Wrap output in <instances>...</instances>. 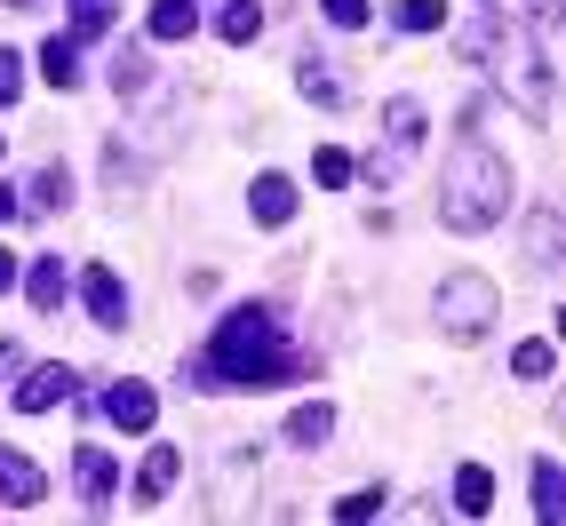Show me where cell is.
Listing matches in <instances>:
<instances>
[{
	"instance_id": "obj_8",
	"label": "cell",
	"mask_w": 566,
	"mask_h": 526,
	"mask_svg": "<svg viewBox=\"0 0 566 526\" xmlns=\"http://www.w3.org/2000/svg\"><path fill=\"white\" fill-rule=\"evenodd\" d=\"M72 391H81V383H72V367H32L17 383V407H24V415H49V407H64Z\"/></svg>"
},
{
	"instance_id": "obj_31",
	"label": "cell",
	"mask_w": 566,
	"mask_h": 526,
	"mask_svg": "<svg viewBox=\"0 0 566 526\" xmlns=\"http://www.w3.org/2000/svg\"><path fill=\"white\" fill-rule=\"evenodd\" d=\"M0 287H17V263H9V248H0Z\"/></svg>"
},
{
	"instance_id": "obj_12",
	"label": "cell",
	"mask_w": 566,
	"mask_h": 526,
	"mask_svg": "<svg viewBox=\"0 0 566 526\" xmlns=\"http://www.w3.org/2000/svg\"><path fill=\"white\" fill-rule=\"evenodd\" d=\"M200 32V0H153V41H192Z\"/></svg>"
},
{
	"instance_id": "obj_26",
	"label": "cell",
	"mask_w": 566,
	"mask_h": 526,
	"mask_svg": "<svg viewBox=\"0 0 566 526\" xmlns=\"http://www.w3.org/2000/svg\"><path fill=\"white\" fill-rule=\"evenodd\" d=\"M375 511H384V495H375V486H359V495L335 503V518H344V526H359V518H375Z\"/></svg>"
},
{
	"instance_id": "obj_3",
	"label": "cell",
	"mask_w": 566,
	"mask_h": 526,
	"mask_svg": "<svg viewBox=\"0 0 566 526\" xmlns=\"http://www.w3.org/2000/svg\"><path fill=\"white\" fill-rule=\"evenodd\" d=\"M463 56L471 64H495V81L511 88V104L526 112V120H551V56L535 49V32H526V24H495V17H486V24H471L463 32Z\"/></svg>"
},
{
	"instance_id": "obj_18",
	"label": "cell",
	"mask_w": 566,
	"mask_h": 526,
	"mask_svg": "<svg viewBox=\"0 0 566 526\" xmlns=\"http://www.w3.org/2000/svg\"><path fill=\"white\" fill-rule=\"evenodd\" d=\"M535 518H543V526H558V518H566V478H558V463H551V455L535 463Z\"/></svg>"
},
{
	"instance_id": "obj_19",
	"label": "cell",
	"mask_w": 566,
	"mask_h": 526,
	"mask_svg": "<svg viewBox=\"0 0 566 526\" xmlns=\"http://www.w3.org/2000/svg\"><path fill=\"white\" fill-rule=\"evenodd\" d=\"M216 32H223V41H232V49H248L255 32H263V9H255V0H223V17H216Z\"/></svg>"
},
{
	"instance_id": "obj_13",
	"label": "cell",
	"mask_w": 566,
	"mask_h": 526,
	"mask_svg": "<svg viewBox=\"0 0 566 526\" xmlns=\"http://www.w3.org/2000/svg\"><path fill=\"white\" fill-rule=\"evenodd\" d=\"M112 486H120V478H112V455H104V446H81V495H88V511H112Z\"/></svg>"
},
{
	"instance_id": "obj_5",
	"label": "cell",
	"mask_w": 566,
	"mask_h": 526,
	"mask_svg": "<svg viewBox=\"0 0 566 526\" xmlns=\"http://www.w3.org/2000/svg\"><path fill=\"white\" fill-rule=\"evenodd\" d=\"M81 304H88V319H96V327H120V319H128V287H120V272H112V263H88Z\"/></svg>"
},
{
	"instance_id": "obj_9",
	"label": "cell",
	"mask_w": 566,
	"mask_h": 526,
	"mask_svg": "<svg viewBox=\"0 0 566 526\" xmlns=\"http://www.w3.org/2000/svg\"><path fill=\"white\" fill-rule=\"evenodd\" d=\"M248 215L263 223V232H280V223L295 215V183H287V176H255V183H248Z\"/></svg>"
},
{
	"instance_id": "obj_1",
	"label": "cell",
	"mask_w": 566,
	"mask_h": 526,
	"mask_svg": "<svg viewBox=\"0 0 566 526\" xmlns=\"http://www.w3.org/2000/svg\"><path fill=\"white\" fill-rule=\"evenodd\" d=\"M295 375H304V359H295V344H287V327H280L272 304L232 312V319L216 327V344L192 359V383L200 391H232V383L272 391V383H295Z\"/></svg>"
},
{
	"instance_id": "obj_11",
	"label": "cell",
	"mask_w": 566,
	"mask_h": 526,
	"mask_svg": "<svg viewBox=\"0 0 566 526\" xmlns=\"http://www.w3.org/2000/svg\"><path fill=\"white\" fill-rule=\"evenodd\" d=\"M176 471H184L176 446H153V455H144V471H136V503H160L168 486H176Z\"/></svg>"
},
{
	"instance_id": "obj_23",
	"label": "cell",
	"mask_w": 566,
	"mask_h": 526,
	"mask_svg": "<svg viewBox=\"0 0 566 526\" xmlns=\"http://www.w3.org/2000/svg\"><path fill=\"white\" fill-rule=\"evenodd\" d=\"M447 24V0H399V32H439Z\"/></svg>"
},
{
	"instance_id": "obj_32",
	"label": "cell",
	"mask_w": 566,
	"mask_h": 526,
	"mask_svg": "<svg viewBox=\"0 0 566 526\" xmlns=\"http://www.w3.org/2000/svg\"><path fill=\"white\" fill-rule=\"evenodd\" d=\"M17 215V192H9V183H0V223H9Z\"/></svg>"
},
{
	"instance_id": "obj_17",
	"label": "cell",
	"mask_w": 566,
	"mask_h": 526,
	"mask_svg": "<svg viewBox=\"0 0 566 526\" xmlns=\"http://www.w3.org/2000/svg\"><path fill=\"white\" fill-rule=\"evenodd\" d=\"M384 128H391L399 152H415V144H423V104H415V96H391V104H384Z\"/></svg>"
},
{
	"instance_id": "obj_16",
	"label": "cell",
	"mask_w": 566,
	"mask_h": 526,
	"mask_svg": "<svg viewBox=\"0 0 566 526\" xmlns=\"http://www.w3.org/2000/svg\"><path fill=\"white\" fill-rule=\"evenodd\" d=\"M327 431H335V407H327V399H304V407L287 415V439H295V446H327Z\"/></svg>"
},
{
	"instance_id": "obj_30",
	"label": "cell",
	"mask_w": 566,
	"mask_h": 526,
	"mask_svg": "<svg viewBox=\"0 0 566 526\" xmlns=\"http://www.w3.org/2000/svg\"><path fill=\"white\" fill-rule=\"evenodd\" d=\"M526 17H535V32H551L558 24V0H526Z\"/></svg>"
},
{
	"instance_id": "obj_7",
	"label": "cell",
	"mask_w": 566,
	"mask_h": 526,
	"mask_svg": "<svg viewBox=\"0 0 566 526\" xmlns=\"http://www.w3.org/2000/svg\"><path fill=\"white\" fill-rule=\"evenodd\" d=\"M104 415L120 423V431H153L160 399H153V383H136V375H128V383H112V391H104Z\"/></svg>"
},
{
	"instance_id": "obj_6",
	"label": "cell",
	"mask_w": 566,
	"mask_h": 526,
	"mask_svg": "<svg viewBox=\"0 0 566 526\" xmlns=\"http://www.w3.org/2000/svg\"><path fill=\"white\" fill-rule=\"evenodd\" d=\"M41 495H49V478H41V463H24L17 446H0V503H9V511H32Z\"/></svg>"
},
{
	"instance_id": "obj_4",
	"label": "cell",
	"mask_w": 566,
	"mask_h": 526,
	"mask_svg": "<svg viewBox=\"0 0 566 526\" xmlns=\"http://www.w3.org/2000/svg\"><path fill=\"white\" fill-rule=\"evenodd\" d=\"M495 280L486 272H455V280H439V327L455 335V344H471V335H486V319H495Z\"/></svg>"
},
{
	"instance_id": "obj_28",
	"label": "cell",
	"mask_w": 566,
	"mask_h": 526,
	"mask_svg": "<svg viewBox=\"0 0 566 526\" xmlns=\"http://www.w3.org/2000/svg\"><path fill=\"white\" fill-rule=\"evenodd\" d=\"M24 96V64H17V49H0V104H17Z\"/></svg>"
},
{
	"instance_id": "obj_10",
	"label": "cell",
	"mask_w": 566,
	"mask_h": 526,
	"mask_svg": "<svg viewBox=\"0 0 566 526\" xmlns=\"http://www.w3.org/2000/svg\"><path fill=\"white\" fill-rule=\"evenodd\" d=\"M455 511H463V518H486V511H495V471H486V463H463V471H455Z\"/></svg>"
},
{
	"instance_id": "obj_20",
	"label": "cell",
	"mask_w": 566,
	"mask_h": 526,
	"mask_svg": "<svg viewBox=\"0 0 566 526\" xmlns=\"http://www.w3.org/2000/svg\"><path fill=\"white\" fill-rule=\"evenodd\" d=\"M41 72H49V88H81V41H49Z\"/></svg>"
},
{
	"instance_id": "obj_29",
	"label": "cell",
	"mask_w": 566,
	"mask_h": 526,
	"mask_svg": "<svg viewBox=\"0 0 566 526\" xmlns=\"http://www.w3.org/2000/svg\"><path fill=\"white\" fill-rule=\"evenodd\" d=\"M319 9H327V24H344V32L367 24V0H319Z\"/></svg>"
},
{
	"instance_id": "obj_22",
	"label": "cell",
	"mask_w": 566,
	"mask_h": 526,
	"mask_svg": "<svg viewBox=\"0 0 566 526\" xmlns=\"http://www.w3.org/2000/svg\"><path fill=\"white\" fill-rule=\"evenodd\" d=\"M32 208H49V215L72 208V176L64 168H41V176H32Z\"/></svg>"
},
{
	"instance_id": "obj_21",
	"label": "cell",
	"mask_w": 566,
	"mask_h": 526,
	"mask_svg": "<svg viewBox=\"0 0 566 526\" xmlns=\"http://www.w3.org/2000/svg\"><path fill=\"white\" fill-rule=\"evenodd\" d=\"M112 32V0H72V41H104Z\"/></svg>"
},
{
	"instance_id": "obj_15",
	"label": "cell",
	"mask_w": 566,
	"mask_h": 526,
	"mask_svg": "<svg viewBox=\"0 0 566 526\" xmlns=\"http://www.w3.org/2000/svg\"><path fill=\"white\" fill-rule=\"evenodd\" d=\"M295 88H304L312 104H327V112L344 104V81H335V72H327V56H319V49H312L304 64H295Z\"/></svg>"
},
{
	"instance_id": "obj_14",
	"label": "cell",
	"mask_w": 566,
	"mask_h": 526,
	"mask_svg": "<svg viewBox=\"0 0 566 526\" xmlns=\"http://www.w3.org/2000/svg\"><path fill=\"white\" fill-rule=\"evenodd\" d=\"M64 287H72V280H64V263H56V255H41V263L24 272V295H32V312H56V304H64Z\"/></svg>"
},
{
	"instance_id": "obj_2",
	"label": "cell",
	"mask_w": 566,
	"mask_h": 526,
	"mask_svg": "<svg viewBox=\"0 0 566 526\" xmlns=\"http://www.w3.org/2000/svg\"><path fill=\"white\" fill-rule=\"evenodd\" d=\"M503 208H511V160L463 136L439 176V223L447 232H486V223H503Z\"/></svg>"
},
{
	"instance_id": "obj_27",
	"label": "cell",
	"mask_w": 566,
	"mask_h": 526,
	"mask_svg": "<svg viewBox=\"0 0 566 526\" xmlns=\"http://www.w3.org/2000/svg\"><path fill=\"white\" fill-rule=\"evenodd\" d=\"M312 176H319V183H352V152H335V144H327V152L312 160Z\"/></svg>"
},
{
	"instance_id": "obj_24",
	"label": "cell",
	"mask_w": 566,
	"mask_h": 526,
	"mask_svg": "<svg viewBox=\"0 0 566 526\" xmlns=\"http://www.w3.org/2000/svg\"><path fill=\"white\" fill-rule=\"evenodd\" d=\"M511 375H518V383H551V344H518L511 351Z\"/></svg>"
},
{
	"instance_id": "obj_33",
	"label": "cell",
	"mask_w": 566,
	"mask_h": 526,
	"mask_svg": "<svg viewBox=\"0 0 566 526\" xmlns=\"http://www.w3.org/2000/svg\"><path fill=\"white\" fill-rule=\"evenodd\" d=\"M9 9H41V0H9Z\"/></svg>"
},
{
	"instance_id": "obj_34",
	"label": "cell",
	"mask_w": 566,
	"mask_h": 526,
	"mask_svg": "<svg viewBox=\"0 0 566 526\" xmlns=\"http://www.w3.org/2000/svg\"><path fill=\"white\" fill-rule=\"evenodd\" d=\"M486 9H495V0H486Z\"/></svg>"
},
{
	"instance_id": "obj_25",
	"label": "cell",
	"mask_w": 566,
	"mask_h": 526,
	"mask_svg": "<svg viewBox=\"0 0 566 526\" xmlns=\"http://www.w3.org/2000/svg\"><path fill=\"white\" fill-rule=\"evenodd\" d=\"M526 255H535V263H558V215H551V208L526 223Z\"/></svg>"
}]
</instances>
